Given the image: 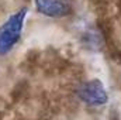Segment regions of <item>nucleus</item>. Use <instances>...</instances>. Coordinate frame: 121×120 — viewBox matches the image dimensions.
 I'll use <instances>...</instances> for the list:
<instances>
[{
  "label": "nucleus",
  "mask_w": 121,
  "mask_h": 120,
  "mask_svg": "<svg viewBox=\"0 0 121 120\" xmlns=\"http://www.w3.org/2000/svg\"><path fill=\"white\" fill-rule=\"evenodd\" d=\"M35 10L49 18H62L72 13L73 6L70 0H34Z\"/></svg>",
  "instance_id": "obj_3"
},
{
  "label": "nucleus",
  "mask_w": 121,
  "mask_h": 120,
  "mask_svg": "<svg viewBox=\"0 0 121 120\" xmlns=\"http://www.w3.org/2000/svg\"><path fill=\"white\" fill-rule=\"evenodd\" d=\"M78 97L87 106H103L108 102V93L100 79H89L78 86Z\"/></svg>",
  "instance_id": "obj_2"
},
{
  "label": "nucleus",
  "mask_w": 121,
  "mask_h": 120,
  "mask_svg": "<svg viewBox=\"0 0 121 120\" xmlns=\"http://www.w3.org/2000/svg\"><path fill=\"white\" fill-rule=\"evenodd\" d=\"M28 10L26 7L10 14L0 24V55L9 54L20 41Z\"/></svg>",
  "instance_id": "obj_1"
}]
</instances>
